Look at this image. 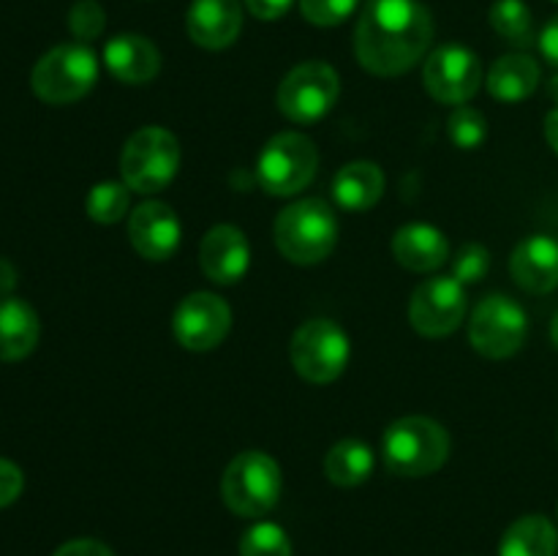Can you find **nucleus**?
I'll list each match as a JSON object with an SVG mask.
<instances>
[{"mask_svg":"<svg viewBox=\"0 0 558 556\" xmlns=\"http://www.w3.org/2000/svg\"><path fill=\"white\" fill-rule=\"evenodd\" d=\"M539 49H543L545 60L558 69V14L539 33Z\"/></svg>","mask_w":558,"mask_h":556,"instance_id":"f704fd0d","label":"nucleus"},{"mask_svg":"<svg viewBox=\"0 0 558 556\" xmlns=\"http://www.w3.org/2000/svg\"><path fill=\"white\" fill-rule=\"evenodd\" d=\"M294 371L311 385H327L349 363V336L332 319H308L298 327L289 347Z\"/></svg>","mask_w":558,"mask_h":556,"instance_id":"6e6552de","label":"nucleus"},{"mask_svg":"<svg viewBox=\"0 0 558 556\" xmlns=\"http://www.w3.org/2000/svg\"><path fill=\"white\" fill-rule=\"evenodd\" d=\"M381 194H385V172L374 161L347 164L332 180V196L343 210H371Z\"/></svg>","mask_w":558,"mask_h":556,"instance_id":"412c9836","label":"nucleus"},{"mask_svg":"<svg viewBox=\"0 0 558 556\" xmlns=\"http://www.w3.org/2000/svg\"><path fill=\"white\" fill-rule=\"evenodd\" d=\"M129 240L136 254L145 259H169L180 245L178 216L163 202H145L129 216Z\"/></svg>","mask_w":558,"mask_h":556,"instance_id":"4468645a","label":"nucleus"},{"mask_svg":"<svg viewBox=\"0 0 558 556\" xmlns=\"http://www.w3.org/2000/svg\"><path fill=\"white\" fill-rule=\"evenodd\" d=\"M529 316L507 294H488L469 319V343L483 358H512L526 343Z\"/></svg>","mask_w":558,"mask_h":556,"instance_id":"9d476101","label":"nucleus"},{"mask_svg":"<svg viewBox=\"0 0 558 556\" xmlns=\"http://www.w3.org/2000/svg\"><path fill=\"white\" fill-rule=\"evenodd\" d=\"M251 262V249L245 234L232 223H218L202 238L199 265L205 276L216 283H238Z\"/></svg>","mask_w":558,"mask_h":556,"instance_id":"2eb2a0df","label":"nucleus"},{"mask_svg":"<svg viewBox=\"0 0 558 556\" xmlns=\"http://www.w3.org/2000/svg\"><path fill=\"white\" fill-rule=\"evenodd\" d=\"M490 25L515 47H529L534 41V16L523 0H496L490 5Z\"/></svg>","mask_w":558,"mask_h":556,"instance_id":"393cba45","label":"nucleus"},{"mask_svg":"<svg viewBox=\"0 0 558 556\" xmlns=\"http://www.w3.org/2000/svg\"><path fill=\"white\" fill-rule=\"evenodd\" d=\"M556 516H558V507H556Z\"/></svg>","mask_w":558,"mask_h":556,"instance_id":"58836bf2","label":"nucleus"},{"mask_svg":"<svg viewBox=\"0 0 558 556\" xmlns=\"http://www.w3.org/2000/svg\"><path fill=\"white\" fill-rule=\"evenodd\" d=\"M98 80V60L85 44H60L49 49L31 74L33 93L41 101L74 104L93 90Z\"/></svg>","mask_w":558,"mask_h":556,"instance_id":"423d86ee","label":"nucleus"},{"mask_svg":"<svg viewBox=\"0 0 558 556\" xmlns=\"http://www.w3.org/2000/svg\"><path fill=\"white\" fill-rule=\"evenodd\" d=\"M240 556H292V543L278 523H254L240 537Z\"/></svg>","mask_w":558,"mask_h":556,"instance_id":"cd10ccee","label":"nucleus"},{"mask_svg":"<svg viewBox=\"0 0 558 556\" xmlns=\"http://www.w3.org/2000/svg\"><path fill=\"white\" fill-rule=\"evenodd\" d=\"M232 327V311L213 292H194L178 303L172 314V333L191 352L216 349Z\"/></svg>","mask_w":558,"mask_h":556,"instance_id":"ddd939ff","label":"nucleus"},{"mask_svg":"<svg viewBox=\"0 0 558 556\" xmlns=\"http://www.w3.org/2000/svg\"><path fill=\"white\" fill-rule=\"evenodd\" d=\"M104 25H107V16H104V9L98 5V0H80V3L71 5L69 31L74 33L82 44L101 36Z\"/></svg>","mask_w":558,"mask_h":556,"instance_id":"7c9ffc66","label":"nucleus"},{"mask_svg":"<svg viewBox=\"0 0 558 556\" xmlns=\"http://www.w3.org/2000/svg\"><path fill=\"white\" fill-rule=\"evenodd\" d=\"M550 338H554V343L558 349V314L554 316V322H550Z\"/></svg>","mask_w":558,"mask_h":556,"instance_id":"4c0bfd02","label":"nucleus"},{"mask_svg":"<svg viewBox=\"0 0 558 556\" xmlns=\"http://www.w3.org/2000/svg\"><path fill=\"white\" fill-rule=\"evenodd\" d=\"M276 245L294 265H316L336 249L338 218L322 200H300L283 207L276 218Z\"/></svg>","mask_w":558,"mask_h":556,"instance_id":"7ed1b4c3","label":"nucleus"},{"mask_svg":"<svg viewBox=\"0 0 558 556\" xmlns=\"http://www.w3.org/2000/svg\"><path fill=\"white\" fill-rule=\"evenodd\" d=\"M558 532L545 516H523L499 543V556H556Z\"/></svg>","mask_w":558,"mask_h":556,"instance_id":"5701e85b","label":"nucleus"},{"mask_svg":"<svg viewBox=\"0 0 558 556\" xmlns=\"http://www.w3.org/2000/svg\"><path fill=\"white\" fill-rule=\"evenodd\" d=\"M488 270H490V254L488 249L480 243L463 245V249L456 254V259H452V278L461 281L463 287H466V283H480L485 276H488Z\"/></svg>","mask_w":558,"mask_h":556,"instance_id":"c756f323","label":"nucleus"},{"mask_svg":"<svg viewBox=\"0 0 558 556\" xmlns=\"http://www.w3.org/2000/svg\"><path fill=\"white\" fill-rule=\"evenodd\" d=\"M129 185L114 180L93 185L85 202L87 216L98 223H118L129 213Z\"/></svg>","mask_w":558,"mask_h":556,"instance_id":"a878e982","label":"nucleus"},{"mask_svg":"<svg viewBox=\"0 0 558 556\" xmlns=\"http://www.w3.org/2000/svg\"><path fill=\"white\" fill-rule=\"evenodd\" d=\"M392 254L407 270L430 273L441 267L450 256V243L445 232L430 223H407L392 238Z\"/></svg>","mask_w":558,"mask_h":556,"instance_id":"6ab92c4d","label":"nucleus"},{"mask_svg":"<svg viewBox=\"0 0 558 556\" xmlns=\"http://www.w3.org/2000/svg\"><path fill=\"white\" fill-rule=\"evenodd\" d=\"M292 3L294 0H245L251 14H254L256 20H265V22H272L278 20V16L287 14V11L292 9Z\"/></svg>","mask_w":558,"mask_h":556,"instance_id":"72a5a7b5","label":"nucleus"},{"mask_svg":"<svg viewBox=\"0 0 558 556\" xmlns=\"http://www.w3.org/2000/svg\"><path fill=\"white\" fill-rule=\"evenodd\" d=\"M180 167L178 136L158 125H147L129 136L120 153L123 183L136 194H156L174 180Z\"/></svg>","mask_w":558,"mask_h":556,"instance_id":"39448f33","label":"nucleus"},{"mask_svg":"<svg viewBox=\"0 0 558 556\" xmlns=\"http://www.w3.org/2000/svg\"><path fill=\"white\" fill-rule=\"evenodd\" d=\"M447 136L461 150H477V147H483L485 136H488V120L480 109L461 104L447 120Z\"/></svg>","mask_w":558,"mask_h":556,"instance_id":"bb28decb","label":"nucleus"},{"mask_svg":"<svg viewBox=\"0 0 558 556\" xmlns=\"http://www.w3.org/2000/svg\"><path fill=\"white\" fill-rule=\"evenodd\" d=\"M243 27V9L238 0H194L185 16L191 41L202 49H227Z\"/></svg>","mask_w":558,"mask_h":556,"instance_id":"f3484780","label":"nucleus"},{"mask_svg":"<svg viewBox=\"0 0 558 556\" xmlns=\"http://www.w3.org/2000/svg\"><path fill=\"white\" fill-rule=\"evenodd\" d=\"M341 96V80L336 69L319 60L300 63L278 85V109L292 123L308 125L325 118Z\"/></svg>","mask_w":558,"mask_h":556,"instance_id":"1a4fd4ad","label":"nucleus"},{"mask_svg":"<svg viewBox=\"0 0 558 556\" xmlns=\"http://www.w3.org/2000/svg\"><path fill=\"white\" fill-rule=\"evenodd\" d=\"M54 556H114V554L107 548V545L98 543V540L80 537V540H69L65 545H60V548L54 551Z\"/></svg>","mask_w":558,"mask_h":556,"instance_id":"473e14b6","label":"nucleus"},{"mask_svg":"<svg viewBox=\"0 0 558 556\" xmlns=\"http://www.w3.org/2000/svg\"><path fill=\"white\" fill-rule=\"evenodd\" d=\"M510 273L526 292H554L558 287V240L550 234H529L512 251Z\"/></svg>","mask_w":558,"mask_h":556,"instance_id":"dca6fc26","label":"nucleus"},{"mask_svg":"<svg viewBox=\"0 0 558 556\" xmlns=\"http://www.w3.org/2000/svg\"><path fill=\"white\" fill-rule=\"evenodd\" d=\"M360 0H300V11L316 27H336L357 11Z\"/></svg>","mask_w":558,"mask_h":556,"instance_id":"c85d7f7f","label":"nucleus"},{"mask_svg":"<svg viewBox=\"0 0 558 556\" xmlns=\"http://www.w3.org/2000/svg\"><path fill=\"white\" fill-rule=\"evenodd\" d=\"M434 41V16L420 0H368L354 31V55L376 76H401Z\"/></svg>","mask_w":558,"mask_h":556,"instance_id":"f257e3e1","label":"nucleus"},{"mask_svg":"<svg viewBox=\"0 0 558 556\" xmlns=\"http://www.w3.org/2000/svg\"><path fill=\"white\" fill-rule=\"evenodd\" d=\"M319 167V150L298 131L276 134L256 158V180L272 196H292L314 180Z\"/></svg>","mask_w":558,"mask_h":556,"instance_id":"0eeeda50","label":"nucleus"},{"mask_svg":"<svg viewBox=\"0 0 558 556\" xmlns=\"http://www.w3.org/2000/svg\"><path fill=\"white\" fill-rule=\"evenodd\" d=\"M385 463L398 478H425L445 467L450 456V434L430 418H401L385 431Z\"/></svg>","mask_w":558,"mask_h":556,"instance_id":"f03ea898","label":"nucleus"},{"mask_svg":"<svg viewBox=\"0 0 558 556\" xmlns=\"http://www.w3.org/2000/svg\"><path fill=\"white\" fill-rule=\"evenodd\" d=\"M545 140H548L550 150L558 156V107L545 114Z\"/></svg>","mask_w":558,"mask_h":556,"instance_id":"e433bc0d","label":"nucleus"},{"mask_svg":"<svg viewBox=\"0 0 558 556\" xmlns=\"http://www.w3.org/2000/svg\"><path fill=\"white\" fill-rule=\"evenodd\" d=\"M104 63L114 80L125 82V85H145V82L156 80V74L161 71V55L150 38L136 36V33H120V36L109 38L104 47Z\"/></svg>","mask_w":558,"mask_h":556,"instance_id":"a211bd4d","label":"nucleus"},{"mask_svg":"<svg viewBox=\"0 0 558 556\" xmlns=\"http://www.w3.org/2000/svg\"><path fill=\"white\" fill-rule=\"evenodd\" d=\"M16 287V270L9 259H0V294L9 298L11 289Z\"/></svg>","mask_w":558,"mask_h":556,"instance_id":"c9c22d12","label":"nucleus"},{"mask_svg":"<svg viewBox=\"0 0 558 556\" xmlns=\"http://www.w3.org/2000/svg\"><path fill=\"white\" fill-rule=\"evenodd\" d=\"M466 314V289L452 276H436L420 283L409 300V322L420 336L445 338L458 330Z\"/></svg>","mask_w":558,"mask_h":556,"instance_id":"9b49d317","label":"nucleus"},{"mask_svg":"<svg viewBox=\"0 0 558 556\" xmlns=\"http://www.w3.org/2000/svg\"><path fill=\"white\" fill-rule=\"evenodd\" d=\"M25 488V478H22V469L16 463L0 458V507H9L11 501H16V496Z\"/></svg>","mask_w":558,"mask_h":556,"instance_id":"2f4dec72","label":"nucleus"},{"mask_svg":"<svg viewBox=\"0 0 558 556\" xmlns=\"http://www.w3.org/2000/svg\"><path fill=\"white\" fill-rule=\"evenodd\" d=\"M539 85V65L532 55L512 52L496 60L488 71V93L505 104H518Z\"/></svg>","mask_w":558,"mask_h":556,"instance_id":"4be33fe9","label":"nucleus"},{"mask_svg":"<svg viewBox=\"0 0 558 556\" xmlns=\"http://www.w3.org/2000/svg\"><path fill=\"white\" fill-rule=\"evenodd\" d=\"M281 467L262 450H245L232 458L221 478V494L229 510L243 518H259L278 505Z\"/></svg>","mask_w":558,"mask_h":556,"instance_id":"20e7f679","label":"nucleus"},{"mask_svg":"<svg viewBox=\"0 0 558 556\" xmlns=\"http://www.w3.org/2000/svg\"><path fill=\"white\" fill-rule=\"evenodd\" d=\"M425 90L441 104H466L483 82V65L469 47L461 44H445L434 49L425 60L423 71Z\"/></svg>","mask_w":558,"mask_h":556,"instance_id":"f8f14e48","label":"nucleus"},{"mask_svg":"<svg viewBox=\"0 0 558 556\" xmlns=\"http://www.w3.org/2000/svg\"><path fill=\"white\" fill-rule=\"evenodd\" d=\"M38 333V316L25 300L20 298H0V360L3 363H16V360L27 358L36 349Z\"/></svg>","mask_w":558,"mask_h":556,"instance_id":"aec40b11","label":"nucleus"},{"mask_svg":"<svg viewBox=\"0 0 558 556\" xmlns=\"http://www.w3.org/2000/svg\"><path fill=\"white\" fill-rule=\"evenodd\" d=\"M374 472V450L360 439H343L325 456V474L341 488L365 483Z\"/></svg>","mask_w":558,"mask_h":556,"instance_id":"b1692460","label":"nucleus"},{"mask_svg":"<svg viewBox=\"0 0 558 556\" xmlns=\"http://www.w3.org/2000/svg\"><path fill=\"white\" fill-rule=\"evenodd\" d=\"M556 3H558V0H556Z\"/></svg>","mask_w":558,"mask_h":556,"instance_id":"ea45409f","label":"nucleus"}]
</instances>
